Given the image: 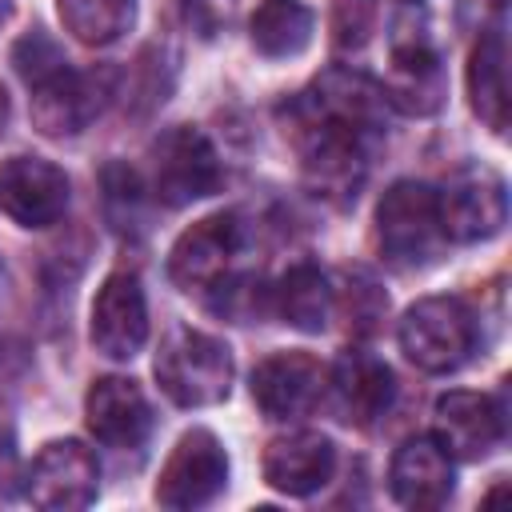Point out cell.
<instances>
[{
	"label": "cell",
	"instance_id": "cell-1",
	"mask_svg": "<svg viewBox=\"0 0 512 512\" xmlns=\"http://www.w3.org/2000/svg\"><path fill=\"white\" fill-rule=\"evenodd\" d=\"M280 116H288L308 188L324 200L352 204L368 176V148L388 120L384 92L352 68H328L308 92L288 100Z\"/></svg>",
	"mask_w": 512,
	"mask_h": 512
},
{
	"label": "cell",
	"instance_id": "cell-2",
	"mask_svg": "<svg viewBox=\"0 0 512 512\" xmlns=\"http://www.w3.org/2000/svg\"><path fill=\"white\" fill-rule=\"evenodd\" d=\"M160 392L180 408H212L232 392V348L200 328H172L156 352Z\"/></svg>",
	"mask_w": 512,
	"mask_h": 512
},
{
	"label": "cell",
	"instance_id": "cell-3",
	"mask_svg": "<svg viewBox=\"0 0 512 512\" xmlns=\"http://www.w3.org/2000/svg\"><path fill=\"white\" fill-rule=\"evenodd\" d=\"M444 232L436 216V188L420 180H396L376 204V252L384 264L412 272L440 256Z\"/></svg>",
	"mask_w": 512,
	"mask_h": 512
},
{
	"label": "cell",
	"instance_id": "cell-4",
	"mask_svg": "<svg viewBox=\"0 0 512 512\" xmlns=\"http://www.w3.org/2000/svg\"><path fill=\"white\" fill-rule=\"evenodd\" d=\"M396 340L420 372L444 376L476 352V316L456 296H424L400 316Z\"/></svg>",
	"mask_w": 512,
	"mask_h": 512
},
{
	"label": "cell",
	"instance_id": "cell-5",
	"mask_svg": "<svg viewBox=\"0 0 512 512\" xmlns=\"http://www.w3.org/2000/svg\"><path fill=\"white\" fill-rule=\"evenodd\" d=\"M220 184H224L220 156L200 128L176 124L152 140V192L168 208H184L192 200H204Z\"/></svg>",
	"mask_w": 512,
	"mask_h": 512
},
{
	"label": "cell",
	"instance_id": "cell-6",
	"mask_svg": "<svg viewBox=\"0 0 512 512\" xmlns=\"http://www.w3.org/2000/svg\"><path fill=\"white\" fill-rule=\"evenodd\" d=\"M436 216L444 240L480 244L492 240L508 224V188L492 168H460L436 192Z\"/></svg>",
	"mask_w": 512,
	"mask_h": 512
},
{
	"label": "cell",
	"instance_id": "cell-7",
	"mask_svg": "<svg viewBox=\"0 0 512 512\" xmlns=\"http://www.w3.org/2000/svg\"><path fill=\"white\" fill-rule=\"evenodd\" d=\"M228 484V452L208 428H192L176 440L172 456L160 468L156 480V504L160 508H204L212 504Z\"/></svg>",
	"mask_w": 512,
	"mask_h": 512
},
{
	"label": "cell",
	"instance_id": "cell-8",
	"mask_svg": "<svg viewBox=\"0 0 512 512\" xmlns=\"http://www.w3.org/2000/svg\"><path fill=\"white\" fill-rule=\"evenodd\" d=\"M108 96H112V72H80L64 64L40 84H32V124L48 140L76 136L100 116Z\"/></svg>",
	"mask_w": 512,
	"mask_h": 512
},
{
	"label": "cell",
	"instance_id": "cell-9",
	"mask_svg": "<svg viewBox=\"0 0 512 512\" xmlns=\"http://www.w3.org/2000/svg\"><path fill=\"white\" fill-rule=\"evenodd\" d=\"M96 492H100V464L92 448H84L80 440H48L24 476V496L48 512L88 508Z\"/></svg>",
	"mask_w": 512,
	"mask_h": 512
},
{
	"label": "cell",
	"instance_id": "cell-10",
	"mask_svg": "<svg viewBox=\"0 0 512 512\" xmlns=\"http://www.w3.org/2000/svg\"><path fill=\"white\" fill-rule=\"evenodd\" d=\"M324 384H328V368L312 352L288 348L256 364L252 400L268 420H300L324 400Z\"/></svg>",
	"mask_w": 512,
	"mask_h": 512
},
{
	"label": "cell",
	"instance_id": "cell-11",
	"mask_svg": "<svg viewBox=\"0 0 512 512\" xmlns=\"http://www.w3.org/2000/svg\"><path fill=\"white\" fill-rule=\"evenodd\" d=\"M68 176L44 156H8L0 164V212L20 228H52L68 212Z\"/></svg>",
	"mask_w": 512,
	"mask_h": 512
},
{
	"label": "cell",
	"instance_id": "cell-12",
	"mask_svg": "<svg viewBox=\"0 0 512 512\" xmlns=\"http://www.w3.org/2000/svg\"><path fill=\"white\" fill-rule=\"evenodd\" d=\"M88 340L108 360H132L148 344V300L136 272H112L100 284L92 300Z\"/></svg>",
	"mask_w": 512,
	"mask_h": 512
},
{
	"label": "cell",
	"instance_id": "cell-13",
	"mask_svg": "<svg viewBox=\"0 0 512 512\" xmlns=\"http://www.w3.org/2000/svg\"><path fill=\"white\" fill-rule=\"evenodd\" d=\"M240 252V220L232 212H216L184 228L168 252V276L184 292L216 288Z\"/></svg>",
	"mask_w": 512,
	"mask_h": 512
},
{
	"label": "cell",
	"instance_id": "cell-14",
	"mask_svg": "<svg viewBox=\"0 0 512 512\" xmlns=\"http://www.w3.org/2000/svg\"><path fill=\"white\" fill-rule=\"evenodd\" d=\"M84 416L104 448L136 452L152 432V404L132 376H100L84 396Z\"/></svg>",
	"mask_w": 512,
	"mask_h": 512
},
{
	"label": "cell",
	"instance_id": "cell-15",
	"mask_svg": "<svg viewBox=\"0 0 512 512\" xmlns=\"http://www.w3.org/2000/svg\"><path fill=\"white\" fill-rule=\"evenodd\" d=\"M504 432V404L496 396L468 388L436 396V440L448 448V456L480 460L504 444Z\"/></svg>",
	"mask_w": 512,
	"mask_h": 512
},
{
	"label": "cell",
	"instance_id": "cell-16",
	"mask_svg": "<svg viewBox=\"0 0 512 512\" xmlns=\"http://www.w3.org/2000/svg\"><path fill=\"white\" fill-rule=\"evenodd\" d=\"M324 392L332 396V408L344 424H356V428H372L388 408H392V396H396V380H392V368L384 360H376L372 352H344L332 368H328V384Z\"/></svg>",
	"mask_w": 512,
	"mask_h": 512
},
{
	"label": "cell",
	"instance_id": "cell-17",
	"mask_svg": "<svg viewBox=\"0 0 512 512\" xmlns=\"http://www.w3.org/2000/svg\"><path fill=\"white\" fill-rule=\"evenodd\" d=\"M388 488L396 504L404 508H440L452 496V456L436 436H408L392 464H388Z\"/></svg>",
	"mask_w": 512,
	"mask_h": 512
},
{
	"label": "cell",
	"instance_id": "cell-18",
	"mask_svg": "<svg viewBox=\"0 0 512 512\" xmlns=\"http://www.w3.org/2000/svg\"><path fill=\"white\" fill-rule=\"evenodd\" d=\"M336 472V444L320 432L276 436L264 452V484L284 496H312Z\"/></svg>",
	"mask_w": 512,
	"mask_h": 512
},
{
	"label": "cell",
	"instance_id": "cell-19",
	"mask_svg": "<svg viewBox=\"0 0 512 512\" xmlns=\"http://www.w3.org/2000/svg\"><path fill=\"white\" fill-rule=\"evenodd\" d=\"M468 100L472 112L496 132H508V36L504 24L492 20L468 56Z\"/></svg>",
	"mask_w": 512,
	"mask_h": 512
},
{
	"label": "cell",
	"instance_id": "cell-20",
	"mask_svg": "<svg viewBox=\"0 0 512 512\" xmlns=\"http://www.w3.org/2000/svg\"><path fill=\"white\" fill-rule=\"evenodd\" d=\"M444 88V64L428 40H408L392 48V72L384 84L388 104L412 116H432L444 104Z\"/></svg>",
	"mask_w": 512,
	"mask_h": 512
},
{
	"label": "cell",
	"instance_id": "cell-21",
	"mask_svg": "<svg viewBox=\"0 0 512 512\" xmlns=\"http://www.w3.org/2000/svg\"><path fill=\"white\" fill-rule=\"evenodd\" d=\"M252 48L268 60H292L312 44L316 32V16L308 4L300 0H264L252 12Z\"/></svg>",
	"mask_w": 512,
	"mask_h": 512
},
{
	"label": "cell",
	"instance_id": "cell-22",
	"mask_svg": "<svg viewBox=\"0 0 512 512\" xmlns=\"http://www.w3.org/2000/svg\"><path fill=\"white\" fill-rule=\"evenodd\" d=\"M272 304L284 324L300 332H324L332 316V288L316 264H292L272 288Z\"/></svg>",
	"mask_w": 512,
	"mask_h": 512
},
{
	"label": "cell",
	"instance_id": "cell-23",
	"mask_svg": "<svg viewBox=\"0 0 512 512\" xmlns=\"http://www.w3.org/2000/svg\"><path fill=\"white\" fill-rule=\"evenodd\" d=\"M56 12L72 40L88 48H108L132 28L136 0H56Z\"/></svg>",
	"mask_w": 512,
	"mask_h": 512
},
{
	"label": "cell",
	"instance_id": "cell-24",
	"mask_svg": "<svg viewBox=\"0 0 512 512\" xmlns=\"http://www.w3.org/2000/svg\"><path fill=\"white\" fill-rule=\"evenodd\" d=\"M104 208L116 232H132L144 220V196H140V180L128 164H108L104 168Z\"/></svg>",
	"mask_w": 512,
	"mask_h": 512
},
{
	"label": "cell",
	"instance_id": "cell-25",
	"mask_svg": "<svg viewBox=\"0 0 512 512\" xmlns=\"http://www.w3.org/2000/svg\"><path fill=\"white\" fill-rule=\"evenodd\" d=\"M344 312H348V328L360 332V336H368V332L380 328V320L388 312V296H384V288L368 272H348Z\"/></svg>",
	"mask_w": 512,
	"mask_h": 512
},
{
	"label": "cell",
	"instance_id": "cell-26",
	"mask_svg": "<svg viewBox=\"0 0 512 512\" xmlns=\"http://www.w3.org/2000/svg\"><path fill=\"white\" fill-rule=\"evenodd\" d=\"M376 16H380V0H332V40H336V48H344V52L364 48L376 32Z\"/></svg>",
	"mask_w": 512,
	"mask_h": 512
},
{
	"label": "cell",
	"instance_id": "cell-27",
	"mask_svg": "<svg viewBox=\"0 0 512 512\" xmlns=\"http://www.w3.org/2000/svg\"><path fill=\"white\" fill-rule=\"evenodd\" d=\"M12 64H16L20 80L32 88V84H40L44 76H52L56 68H64L68 60H64V52H60L44 32H32V36H24V40L12 48Z\"/></svg>",
	"mask_w": 512,
	"mask_h": 512
},
{
	"label": "cell",
	"instance_id": "cell-28",
	"mask_svg": "<svg viewBox=\"0 0 512 512\" xmlns=\"http://www.w3.org/2000/svg\"><path fill=\"white\" fill-rule=\"evenodd\" d=\"M12 476H16V452H12V432L4 428V436H0V492L12 488Z\"/></svg>",
	"mask_w": 512,
	"mask_h": 512
},
{
	"label": "cell",
	"instance_id": "cell-29",
	"mask_svg": "<svg viewBox=\"0 0 512 512\" xmlns=\"http://www.w3.org/2000/svg\"><path fill=\"white\" fill-rule=\"evenodd\" d=\"M12 8H16V0H0V28L12 20Z\"/></svg>",
	"mask_w": 512,
	"mask_h": 512
},
{
	"label": "cell",
	"instance_id": "cell-30",
	"mask_svg": "<svg viewBox=\"0 0 512 512\" xmlns=\"http://www.w3.org/2000/svg\"><path fill=\"white\" fill-rule=\"evenodd\" d=\"M4 124H8V96H4V88H0V132H4Z\"/></svg>",
	"mask_w": 512,
	"mask_h": 512
},
{
	"label": "cell",
	"instance_id": "cell-31",
	"mask_svg": "<svg viewBox=\"0 0 512 512\" xmlns=\"http://www.w3.org/2000/svg\"><path fill=\"white\" fill-rule=\"evenodd\" d=\"M492 4H496V8H500V4H504V0H492Z\"/></svg>",
	"mask_w": 512,
	"mask_h": 512
},
{
	"label": "cell",
	"instance_id": "cell-32",
	"mask_svg": "<svg viewBox=\"0 0 512 512\" xmlns=\"http://www.w3.org/2000/svg\"><path fill=\"white\" fill-rule=\"evenodd\" d=\"M408 4H420V0H408Z\"/></svg>",
	"mask_w": 512,
	"mask_h": 512
}]
</instances>
